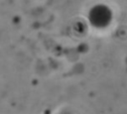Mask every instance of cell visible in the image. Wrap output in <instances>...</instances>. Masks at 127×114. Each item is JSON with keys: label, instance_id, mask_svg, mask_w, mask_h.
Masks as SVG:
<instances>
[{"label": "cell", "instance_id": "obj_1", "mask_svg": "<svg viewBox=\"0 0 127 114\" xmlns=\"http://www.w3.org/2000/svg\"><path fill=\"white\" fill-rule=\"evenodd\" d=\"M90 23L96 28H104L111 22L112 13L111 10L102 4L94 6L88 15Z\"/></svg>", "mask_w": 127, "mask_h": 114}]
</instances>
